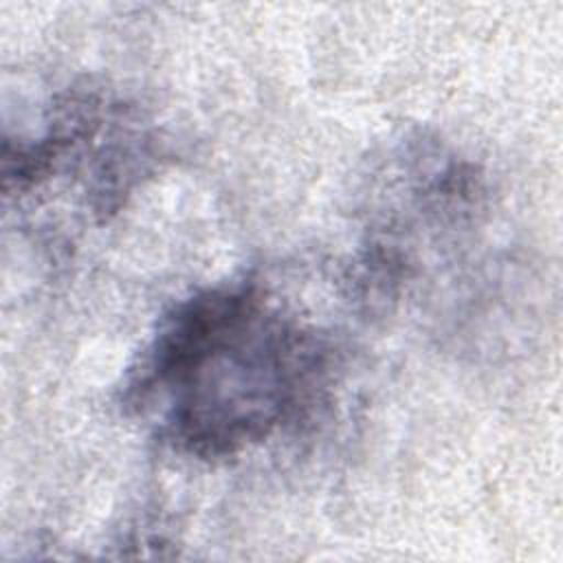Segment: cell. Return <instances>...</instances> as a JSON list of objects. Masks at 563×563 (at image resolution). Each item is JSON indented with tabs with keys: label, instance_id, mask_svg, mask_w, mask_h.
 I'll list each match as a JSON object with an SVG mask.
<instances>
[{
	"label": "cell",
	"instance_id": "cell-1",
	"mask_svg": "<svg viewBox=\"0 0 563 563\" xmlns=\"http://www.w3.org/2000/svg\"><path fill=\"white\" fill-rule=\"evenodd\" d=\"M308 354L297 332L249 288H216L178 306L136 387L172 396L169 429L191 451H231L292 405Z\"/></svg>",
	"mask_w": 563,
	"mask_h": 563
}]
</instances>
